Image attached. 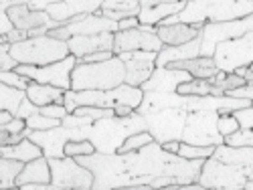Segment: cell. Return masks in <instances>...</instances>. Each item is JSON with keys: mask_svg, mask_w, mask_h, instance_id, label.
<instances>
[{"mask_svg": "<svg viewBox=\"0 0 253 190\" xmlns=\"http://www.w3.org/2000/svg\"><path fill=\"white\" fill-rule=\"evenodd\" d=\"M227 95L231 97H241V99H251L253 101V81H247L243 87H237L233 91H229Z\"/></svg>", "mask_w": 253, "mask_h": 190, "instance_id": "bcb514c9", "label": "cell"}, {"mask_svg": "<svg viewBox=\"0 0 253 190\" xmlns=\"http://www.w3.org/2000/svg\"><path fill=\"white\" fill-rule=\"evenodd\" d=\"M215 152V146H195V144H186V142H180V148H178V154L188 158V160H205V158H211Z\"/></svg>", "mask_w": 253, "mask_h": 190, "instance_id": "836d02e7", "label": "cell"}, {"mask_svg": "<svg viewBox=\"0 0 253 190\" xmlns=\"http://www.w3.org/2000/svg\"><path fill=\"white\" fill-rule=\"evenodd\" d=\"M77 65V57L69 55L51 65H18L16 71L20 75H27L37 83H47L61 89H71V73Z\"/></svg>", "mask_w": 253, "mask_h": 190, "instance_id": "4fadbf2b", "label": "cell"}, {"mask_svg": "<svg viewBox=\"0 0 253 190\" xmlns=\"http://www.w3.org/2000/svg\"><path fill=\"white\" fill-rule=\"evenodd\" d=\"M164 43L160 40L156 27L140 25L130 31H118L114 37V53H128V51H162Z\"/></svg>", "mask_w": 253, "mask_h": 190, "instance_id": "9a60e30c", "label": "cell"}, {"mask_svg": "<svg viewBox=\"0 0 253 190\" xmlns=\"http://www.w3.org/2000/svg\"><path fill=\"white\" fill-rule=\"evenodd\" d=\"M116 33H99V35H75L67 40L71 55L77 59L97 53V51H114Z\"/></svg>", "mask_w": 253, "mask_h": 190, "instance_id": "d6986e66", "label": "cell"}, {"mask_svg": "<svg viewBox=\"0 0 253 190\" xmlns=\"http://www.w3.org/2000/svg\"><path fill=\"white\" fill-rule=\"evenodd\" d=\"M41 112V108L39 105H35L31 99H29V95H27V99L20 103V108H18V112H16V115L14 117H20V119H29L31 115H35V114H39Z\"/></svg>", "mask_w": 253, "mask_h": 190, "instance_id": "60d3db41", "label": "cell"}, {"mask_svg": "<svg viewBox=\"0 0 253 190\" xmlns=\"http://www.w3.org/2000/svg\"><path fill=\"white\" fill-rule=\"evenodd\" d=\"M27 95L35 105H39V108L49 105V103L65 105V89L55 87V85H47V83L31 81V85L27 87Z\"/></svg>", "mask_w": 253, "mask_h": 190, "instance_id": "4316f807", "label": "cell"}, {"mask_svg": "<svg viewBox=\"0 0 253 190\" xmlns=\"http://www.w3.org/2000/svg\"><path fill=\"white\" fill-rule=\"evenodd\" d=\"M10 55L20 65H51L71 55L67 40H59L51 35L29 37L10 45Z\"/></svg>", "mask_w": 253, "mask_h": 190, "instance_id": "8992f818", "label": "cell"}, {"mask_svg": "<svg viewBox=\"0 0 253 190\" xmlns=\"http://www.w3.org/2000/svg\"><path fill=\"white\" fill-rule=\"evenodd\" d=\"M114 110H116V115L118 117H128V115L136 114V110L130 108V105H118V108H114Z\"/></svg>", "mask_w": 253, "mask_h": 190, "instance_id": "db71d44e", "label": "cell"}, {"mask_svg": "<svg viewBox=\"0 0 253 190\" xmlns=\"http://www.w3.org/2000/svg\"><path fill=\"white\" fill-rule=\"evenodd\" d=\"M199 182L203 188H215V190H241L247 182V172L241 166H233L217 160L215 156L205 158Z\"/></svg>", "mask_w": 253, "mask_h": 190, "instance_id": "52a82bcc", "label": "cell"}, {"mask_svg": "<svg viewBox=\"0 0 253 190\" xmlns=\"http://www.w3.org/2000/svg\"><path fill=\"white\" fill-rule=\"evenodd\" d=\"M144 99L142 87H134L128 83L114 89H67L65 91V108L69 114H73L81 105H93V108H118V105H130V108L138 110Z\"/></svg>", "mask_w": 253, "mask_h": 190, "instance_id": "277c9868", "label": "cell"}, {"mask_svg": "<svg viewBox=\"0 0 253 190\" xmlns=\"http://www.w3.org/2000/svg\"><path fill=\"white\" fill-rule=\"evenodd\" d=\"M41 114H45L49 117H55V119H65L69 115V110L65 108V105H59V103H49V105H43L41 108Z\"/></svg>", "mask_w": 253, "mask_h": 190, "instance_id": "ab89813d", "label": "cell"}, {"mask_svg": "<svg viewBox=\"0 0 253 190\" xmlns=\"http://www.w3.org/2000/svg\"><path fill=\"white\" fill-rule=\"evenodd\" d=\"M126 63V83L142 87L156 69V51H128L118 55Z\"/></svg>", "mask_w": 253, "mask_h": 190, "instance_id": "2e32d148", "label": "cell"}, {"mask_svg": "<svg viewBox=\"0 0 253 190\" xmlns=\"http://www.w3.org/2000/svg\"><path fill=\"white\" fill-rule=\"evenodd\" d=\"M144 130H148L146 117L138 112L128 117H101L87 125V140L95 146V152L116 154L126 138Z\"/></svg>", "mask_w": 253, "mask_h": 190, "instance_id": "3957f363", "label": "cell"}, {"mask_svg": "<svg viewBox=\"0 0 253 190\" xmlns=\"http://www.w3.org/2000/svg\"><path fill=\"white\" fill-rule=\"evenodd\" d=\"M154 142V136L148 132V130H144V132H138V134H132L130 138H126V142L120 146V154H126V152H134V150H140V148L144 146H148Z\"/></svg>", "mask_w": 253, "mask_h": 190, "instance_id": "d6a6232c", "label": "cell"}, {"mask_svg": "<svg viewBox=\"0 0 253 190\" xmlns=\"http://www.w3.org/2000/svg\"><path fill=\"white\" fill-rule=\"evenodd\" d=\"M0 25H2V27H0V35H8V33L14 29V23L10 20V16H8L6 10L0 12Z\"/></svg>", "mask_w": 253, "mask_h": 190, "instance_id": "c3c4849f", "label": "cell"}, {"mask_svg": "<svg viewBox=\"0 0 253 190\" xmlns=\"http://www.w3.org/2000/svg\"><path fill=\"white\" fill-rule=\"evenodd\" d=\"M213 59L225 73H235L239 67H249L253 63V31L237 38L221 40L215 47Z\"/></svg>", "mask_w": 253, "mask_h": 190, "instance_id": "30bf717a", "label": "cell"}, {"mask_svg": "<svg viewBox=\"0 0 253 190\" xmlns=\"http://www.w3.org/2000/svg\"><path fill=\"white\" fill-rule=\"evenodd\" d=\"M217 128H219L221 136L227 138V136H231V134H235L237 130H241V123H239V119L233 115V112H231V114H219Z\"/></svg>", "mask_w": 253, "mask_h": 190, "instance_id": "8d00e7d4", "label": "cell"}, {"mask_svg": "<svg viewBox=\"0 0 253 190\" xmlns=\"http://www.w3.org/2000/svg\"><path fill=\"white\" fill-rule=\"evenodd\" d=\"M95 152V146L89 142V140H71L67 142L65 146V156H87V154H93Z\"/></svg>", "mask_w": 253, "mask_h": 190, "instance_id": "e575fe53", "label": "cell"}, {"mask_svg": "<svg viewBox=\"0 0 253 190\" xmlns=\"http://www.w3.org/2000/svg\"><path fill=\"white\" fill-rule=\"evenodd\" d=\"M205 25L203 23H199V25H186V23L158 25L156 27V33H158V37H160V40H162L164 45L174 47V45H184V43H188V40L197 38L201 35V31H203Z\"/></svg>", "mask_w": 253, "mask_h": 190, "instance_id": "7402d4cb", "label": "cell"}, {"mask_svg": "<svg viewBox=\"0 0 253 190\" xmlns=\"http://www.w3.org/2000/svg\"><path fill=\"white\" fill-rule=\"evenodd\" d=\"M225 144L229 146H251L253 148V128H241L235 134L225 138Z\"/></svg>", "mask_w": 253, "mask_h": 190, "instance_id": "f35d334b", "label": "cell"}, {"mask_svg": "<svg viewBox=\"0 0 253 190\" xmlns=\"http://www.w3.org/2000/svg\"><path fill=\"white\" fill-rule=\"evenodd\" d=\"M27 99V89H18L12 85H6V83H0V108L12 112L16 115L20 103Z\"/></svg>", "mask_w": 253, "mask_h": 190, "instance_id": "f546056e", "label": "cell"}, {"mask_svg": "<svg viewBox=\"0 0 253 190\" xmlns=\"http://www.w3.org/2000/svg\"><path fill=\"white\" fill-rule=\"evenodd\" d=\"M20 63L10 55V51L0 53V71H14Z\"/></svg>", "mask_w": 253, "mask_h": 190, "instance_id": "f6af8a7d", "label": "cell"}, {"mask_svg": "<svg viewBox=\"0 0 253 190\" xmlns=\"http://www.w3.org/2000/svg\"><path fill=\"white\" fill-rule=\"evenodd\" d=\"M25 38H29V31H23V29H12L8 35H0V40H2V43H10V45L20 43V40H25Z\"/></svg>", "mask_w": 253, "mask_h": 190, "instance_id": "7bdbcfd3", "label": "cell"}, {"mask_svg": "<svg viewBox=\"0 0 253 190\" xmlns=\"http://www.w3.org/2000/svg\"><path fill=\"white\" fill-rule=\"evenodd\" d=\"M31 77L27 75H20L16 69L14 71H0V83H6V85L18 87V89H27L31 85Z\"/></svg>", "mask_w": 253, "mask_h": 190, "instance_id": "74e56055", "label": "cell"}, {"mask_svg": "<svg viewBox=\"0 0 253 190\" xmlns=\"http://www.w3.org/2000/svg\"><path fill=\"white\" fill-rule=\"evenodd\" d=\"M140 27V18L138 16H128V18H122L118 23V31H130V29H136Z\"/></svg>", "mask_w": 253, "mask_h": 190, "instance_id": "681fc988", "label": "cell"}, {"mask_svg": "<svg viewBox=\"0 0 253 190\" xmlns=\"http://www.w3.org/2000/svg\"><path fill=\"white\" fill-rule=\"evenodd\" d=\"M0 156L14 158V160H20V162H31L35 158L45 156V154H43V148H41L39 144H35L31 138H25L23 142H18V144L0 146Z\"/></svg>", "mask_w": 253, "mask_h": 190, "instance_id": "83f0119b", "label": "cell"}, {"mask_svg": "<svg viewBox=\"0 0 253 190\" xmlns=\"http://www.w3.org/2000/svg\"><path fill=\"white\" fill-rule=\"evenodd\" d=\"M65 31L75 35H99V33H118V23L99 12L93 14H79L65 23Z\"/></svg>", "mask_w": 253, "mask_h": 190, "instance_id": "e0dca14e", "label": "cell"}, {"mask_svg": "<svg viewBox=\"0 0 253 190\" xmlns=\"http://www.w3.org/2000/svg\"><path fill=\"white\" fill-rule=\"evenodd\" d=\"M51 180H53V174H51L49 158L41 156V158H35L25 164V168L20 170V174L16 178V188L25 186L29 182H51Z\"/></svg>", "mask_w": 253, "mask_h": 190, "instance_id": "484cf974", "label": "cell"}, {"mask_svg": "<svg viewBox=\"0 0 253 190\" xmlns=\"http://www.w3.org/2000/svg\"><path fill=\"white\" fill-rule=\"evenodd\" d=\"M201 47H203V37L199 35L197 38L188 40L184 45H164L162 51H158L156 57V67H166L168 63H174V61H184V59H195L201 57Z\"/></svg>", "mask_w": 253, "mask_h": 190, "instance_id": "603a6c76", "label": "cell"}, {"mask_svg": "<svg viewBox=\"0 0 253 190\" xmlns=\"http://www.w3.org/2000/svg\"><path fill=\"white\" fill-rule=\"evenodd\" d=\"M253 12V0H188L186 6L174 14L164 18L160 25H199V23H227L249 16Z\"/></svg>", "mask_w": 253, "mask_h": 190, "instance_id": "7a4b0ae2", "label": "cell"}, {"mask_svg": "<svg viewBox=\"0 0 253 190\" xmlns=\"http://www.w3.org/2000/svg\"><path fill=\"white\" fill-rule=\"evenodd\" d=\"M57 125H61V119L49 117V115L41 114V112L27 119V128H31L33 132L35 130H51V128H57Z\"/></svg>", "mask_w": 253, "mask_h": 190, "instance_id": "d590c367", "label": "cell"}, {"mask_svg": "<svg viewBox=\"0 0 253 190\" xmlns=\"http://www.w3.org/2000/svg\"><path fill=\"white\" fill-rule=\"evenodd\" d=\"M251 31H253V12L249 16L237 18V20H227V23H207L201 31V37H203L201 55L213 57L217 43L227 40V38L243 37L245 33H251Z\"/></svg>", "mask_w": 253, "mask_h": 190, "instance_id": "5bb4252c", "label": "cell"}, {"mask_svg": "<svg viewBox=\"0 0 253 190\" xmlns=\"http://www.w3.org/2000/svg\"><path fill=\"white\" fill-rule=\"evenodd\" d=\"M166 67L170 69H180L191 73L195 79H211L215 77L221 69L217 67V63L213 57H195V59H184V61H174V63H168Z\"/></svg>", "mask_w": 253, "mask_h": 190, "instance_id": "cb8c5ba5", "label": "cell"}, {"mask_svg": "<svg viewBox=\"0 0 253 190\" xmlns=\"http://www.w3.org/2000/svg\"><path fill=\"white\" fill-rule=\"evenodd\" d=\"M75 160L83 166H87L93 172L95 176L93 190H112V188L150 190L152 182L162 176H172L178 180L180 186H184L191 182H199V174L205 162L201 158L188 160L180 154L168 152L156 140L134 152H126V154L93 152L87 156H77Z\"/></svg>", "mask_w": 253, "mask_h": 190, "instance_id": "6da1fadb", "label": "cell"}, {"mask_svg": "<svg viewBox=\"0 0 253 190\" xmlns=\"http://www.w3.org/2000/svg\"><path fill=\"white\" fill-rule=\"evenodd\" d=\"M31 0H0V10H8L12 6H20V4H29Z\"/></svg>", "mask_w": 253, "mask_h": 190, "instance_id": "f5cc1de1", "label": "cell"}, {"mask_svg": "<svg viewBox=\"0 0 253 190\" xmlns=\"http://www.w3.org/2000/svg\"><path fill=\"white\" fill-rule=\"evenodd\" d=\"M51 164V174H53V184L57 190H93L95 176L87 166L79 164L73 156L65 158H49Z\"/></svg>", "mask_w": 253, "mask_h": 190, "instance_id": "ba28073f", "label": "cell"}, {"mask_svg": "<svg viewBox=\"0 0 253 190\" xmlns=\"http://www.w3.org/2000/svg\"><path fill=\"white\" fill-rule=\"evenodd\" d=\"M164 150L172 152V154H178V148H180V140H170V142H164L162 144Z\"/></svg>", "mask_w": 253, "mask_h": 190, "instance_id": "11a10c76", "label": "cell"}, {"mask_svg": "<svg viewBox=\"0 0 253 190\" xmlns=\"http://www.w3.org/2000/svg\"><path fill=\"white\" fill-rule=\"evenodd\" d=\"M186 115H188V112L186 110H178V108H166V110L144 114L148 132L154 136V140L158 144L170 142V140H180L182 142Z\"/></svg>", "mask_w": 253, "mask_h": 190, "instance_id": "7c38bea8", "label": "cell"}, {"mask_svg": "<svg viewBox=\"0 0 253 190\" xmlns=\"http://www.w3.org/2000/svg\"><path fill=\"white\" fill-rule=\"evenodd\" d=\"M27 162H20L14 158H4L0 160V186L2 188H16V178L20 174V170L25 168Z\"/></svg>", "mask_w": 253, "mask_h": 190, "instance_id": "4dcf8cb0", "label": "cell"}, {"mask_svg": "<svg viewBox=\"0 0 253 190\" xmlns=\"http://www.w3.org/2000/svg\"><path fill=\"white\" fill-rule=\"evenodd\" d=\"M6 12H8L10 20L14 23V29H23V31H33V29L45 27V25H51L53 29H57V27L63 25V23H59V20H53L47 10H35L29 4L12 6Z\"/></svg>", "mask_w": 253, "mask_h": 190, "instance_id": "ac0fdd59", "label": "cell"}, {"mask_svg": "<svg viewBox=\"0 0 253 190\" xmlns=\"http://www.w3.org/2000/svg\"><path fill=\"white\" fill-rule=\"evenodd\" d=\"M172 2H188V0H140L142 8H148V6H158V4H172Z\"/></svg>", "mask_w": 253, "mask_h": 190, "instance_id": "816d5d0a", "label": "cell"}, {"mask_svg": "<svg viewBox=\"0 0 253 190\" xmlns=\"http://www.w3.org/2000/svg\"><path fill=\"white\" fill-rule=\"evenodd\" d=\"M126 83V63L114 55L99 63H79L71 73V89H114Z\"/></svg>", "mask_w": 253, "mask_h": 190, "instance_id": "5b68a950", "label": "cell"}, {"mask_svg": "<svg viewBox=\"0 0 253 190\" xmlns=\"http://www.w3.org/2000/svg\"><path fill=\"white\" fill-rule=\"evenodd\" d=\"M233 115L239 119L241 128H253V105L249 108H241V110H235Z\"/></svg>", "mask_w": 253, "mask_h": 190, "instance_id": "b9f144b4", "label": "cell"}, {"mask_svg": "<svg viewBox=\"0 0 253 190\" xmlns=\"http://www.w3.org/2000/svg\"><path fill=\"white\" fill-rule=\"evenodd\" d=\"M184 6H186V2H172V4H158V6L142 8L140 14H138L140 25H152V27H158L164 18L178 14Z\"/></svg>", "mask_w": 253, "mask_h": 190, "instance_id": "f1b7e54d", "label": "cell"}, {"mask_svg": "<svg viewBox=\"0 0 253 190\" xmlns=\"http://www.w3.org/2000/svg\"><path fill=\"white\" fill-rule=\"evenodd\" d=\"M57 2H63V0H31L29 6L35 8V10H47V6L57 4Z\"/></svg>", "mask_w": 253, "mask_h": 190, "instance_id": "f907efd6", "label": "cell"}, {"mask_svg": "<svg viewBox=\"0 0 253 190\" xmlns=\"http://www.w3.org/2000/svg\"><path fill=\"white\" fill-rule=\"evenodd\" d=\"M213 156L221 162L241 166V168H253V148L251 146H229V144H219L215 146Z\"/></svg>", "mask_w": 253, "mask_h": 190, "instance_id": "d4e9b609", "label": "cell"}, {"mask_svg": "<svg viewBox=\"0 0 253 190\" xmlns=\"http://www.w3.org/2000/svg\"><path fill=\"white\" fill-rule=\"evenodd\" d=\"M101 4H103V0H63V2L47 6V12L51 14L53 20H59V23L65 25L73 16L97 12Z\"/></svg>", "mask_w": 253, "mask_h": 190, "instance_id": "44dd1931", "label": "cell"}, {"mask_svg": "<svg viewBox=\"0 0 253 190\" xmlns=\"http://www.w3.org/2000/svg\"><path fill=\"white\" fill-rule=\"evenodd\" d=\"M35 144L43 148L47 158H65V146L71 140H87V125L73 128V125L61 123L51 130H35L29 136Z\"/></svg>", "mask_w": 253, "mask_h": 190, "instance_id": "8fae6325", "label": "cell"}, {"mask_svg": "<svg viewBox=\"0 0 253 190\" xmlns=\"http://www.w3.org/2000/svg\"><path fill=\"white\" fill-rule=\"evenodd\" d=\"M245 188H247V190H253V178H247V182H245Z\"/></svg>", "mask_w": 253, "mask_h": 190, "instance_id": "9f6ffc18", "label": "cell"}, {"mask_svg": "<svg viewBox=\"0 0 253 190\" xmlns=\"http://www.w3.org/2000/svg\"><path fill=\"white\" fill-rule=\"evenodd\" d=\"M195 79L191 73L180 71V69H170V67H156L150 79L142 85V91H176L178 85Z\"/></svg>", "mask_w": 253, "mask_h": 190, "instance_id": "ffe728a7", "label": "cell"}, {"mask_svg": "<svg viewBox=\"0 0 253 190\" xmlns=\"http://www.w3.org/2000/svg\"><path fill=\"white\" fill-rule=\"evenodd\" d=\"M219 112L215 110H201V112H188L182 142L195 144V146H219L225 142L219 128Z\"/></svg>", "mask_w": 253, "mask_h": 190, "instance_id": "9c48e42d", "label": "cell"}, {"mask_svg": "<svg viewBox=\"0 0 253 190\" xmlns=\"http://www.w3.org/2000/svg\"><path fill=\"white\" fill-rule=\"evenodd\" d=\"M0 130H6V132H10V134H18V132L27 130V119L14 117L12 121H8V123H4V125H0Z\"/></svg>", "mask_w": 253, "mask_h": 190, "instance_id": "7dc6e473", "label": "cell"}, {"mask_svg": "<svg viewBox=\"0 0 253 190\" xmlns=\"http://www.w3.org/2000/svg\"><path fill=\"white\" fill-rule=\"evenodd\" d=\"M142 10L140 0H103L99 12H120L124 18L138 16Z\"/></svg>", "mask_w": 253, "mask_h": 190, "instance_id": "1f68e13d", "label": "cell"}, {"mask_svg": "<svg viewBox=\"0 0 253 190\" xmlns=\"http://www.w3.org/2000/svg\"><path fill=\"white\" fill-rule=\"evenodd\" d=\"M116 53L114 51H97V53H91V55H85V57H81L77 59L79 63H99V61H108L112 59Z\"/></svg>", "mask_w": 253, "mask_h": 190, "instance_id": "ee69618b", "label": "cell"}, {"mask_svg": "<svg viewBox=\"0 0 253 190\" xmlns=\"http://www.w3.org/2000/svg\"><path fill=\"white\" fill-rule=\"evenodd\" d=\"M245 172H247V178H253V168H245Z\"/></svg>", "mask_w": 253, "mask_h": 190, "instance_id": "6f0895ef", "label": "cell"}]
</instances>
